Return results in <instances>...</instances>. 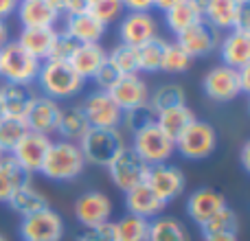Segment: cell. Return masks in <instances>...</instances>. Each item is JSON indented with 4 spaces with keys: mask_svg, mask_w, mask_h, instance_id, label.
<instances>
[{
    "mask_svg": "<svg viewBox=\"0 0 250 241\" xmlns=\"http://www.w3.org/2000/svg\"><path fill=\"white\" fill-rule=\"evenodd\" d=\"M83 169H86V160L77 142L57 141L48 147L40 173L53 182H73L75 178L82 176Z\"/></svg>",
    "mask_w": 250,
    "mask_h": 241,
    "instance_id": "6da1fadb",
    "label": "cell"
},
{
    "mask_svg": "<svg viewBox=\"0 0 250 241\" xmlns=\"http://www.w3.org/2000/svg\"><path fill=\"white\" fill-rule=\"evenodd\" d=\"M35 81L40 83V90L44 97L57 101V99H70L77 92H82L83 79L70 68L68 61H55V60H44L40 64V73Z\"/></svg>",
    "mask_w": 250,
    "mask_h": 241,
    "instance_id": "7a4b0ae2",
    "label": "cell"
},
{
    "mask_svg": "<svg viewBox=\"0 0 250 241\" xmlns=\"http://www.w3.org/2000/svg\"><path fill=\"white\" fill-rule=\"evenodd\" d=\"M86 164L108 167L112 158L125 147V136L121 127H90L77 142Z\"/></svg>",
    "mask_w": 250,
    "mask_h": 241,
    "instance_id": "3957f363",
    "label": "cell"
},
{
    "mask_svg": "<svg viewBox=\"0 0 250 241\" xmlns=\"http://www.w3.org/2000/svg\"><path fill=\"white\" fill-rule=\"evenodd\" d=\"M40 64L31 57L18 42H7L0 48V77L4 83H20V86H33L40 73Z\"/></svg>",
    "mask_w": 250,
    "mask_h": 241,
    "instance_id": "277c9868",
    "label": "cell"
},
{
    "mask_svg": "<svg viewBox=\"0 0 250 241\" xmlns=\"http://www.w3.org/2000/svg\"><path fill=\"white\" fill-rule=\"evenodd\" d=\"M217 147V134L215 127L207 120L195 119L180 136L176 138V151L185 156L187 160H204L215 151Z\"/></svg>",
    "mask_w": 250,
    "mask_h": 241,
    "instance_id": "5b68a950",
    "label": "cell"
},
{
    "mask_svg": "<svg viewBox=\"0 0 250 241\" xmlns=\"http://www.w3.org/2000/svg\"><path fill=\"white\" fill-rule=\"evenodd\" d=\"M132 149L141 156L147 167H154V164H163L171 158L176 151V142L169 136H165L154 123L132 134Z\"/></svg>",
    "mask_w": 250,
    "mask_h": 241,
    "instance_id": "8992f818",
    "label": "cell"
},
{
    "mask_svg": "<svg viewBox=\"0 0 250 241\" xmlns=\"http://www.w3.org/2000/svg\"><path fill=\"white\" fill-rule=\"evenodd\" d=\"M105 169H108V173H110L112 184L117 186L119 191L127 193L129 189H134V186H138V184L145 182L147 169L149 167L143 162V158L132 149V147L125 145Z\"/></svg>",
    "mask_w": 250,
    "mask_h": 241,
    "instance_id": "52a82bcc",
    "label": "cell"
},
{
    "mask_svg": "<svg viewBox=\"0 0 250 241\" xmlns=\"http://www.w3.org/2000/svg\"><path fill=\"white\" fill-rule=\"evenodd\" d=\"M22 241H62L64 237V220L51 206L22 217L20 221Z\"/></svg>",
    "mask_w": 250,
    "mask_h": 241,
    "instance_id": "ba28073f",
    "label": "cell"
},
{
    "mask_svg": "<svg viewBox=\"0 0 250 241\" xmlns=\"http://www.w3.org/2000/svg\"><path fill=\"white\" fill-rule=\"evenodd\" d=\"M202 90L211 101H233L242 95V83H239V70L230 66H213L202 79Z\"/></svg>",
    "mask_w": 250,
    "mask_h": 241,
    "instance_id": "9c48e42d",
    "label": "cell"
},
{
    "mask_svg": "<svg viewBox=\"0 0 250 241\" xmlns=\"http://www.w3.org/2000/svg\"><path fill=\"white\" fill-rule=\"evenodd\" d=\"M145 184L149 186L165 204H169L182 195L187 180H185V173L178 167L163 162V164H154V167L147 169Z\"/></svg>",
    "mask_w": 250,
    "mask_h": 241,
    "instance_id": "30bf717a",
    "label": "cell"
},
{
    "mask_svg": "<svg viewBox=\"0 0 250 241\" xmlns=\"http://www.w3.org/2000/svg\"><path fill=\"white\" fill-rule=\"evenodd\" d=\"M158 35V22L149 11H127L119 24V38L125 46L138 48Z\"/></svg>",
    "mask_w": 250,
    "mask_h": 241,
    "instance_id": "8fae6325",
    "label": "cell"
},
{
    "mask_svg": "<svg viewBox=\"0 0 250 241\" xmlns=\"http://www.w3.org/2000/svg\"><path fill=\"white\" fill-rule=\"evenodd\" d=\"M112 215V200L101 191H86L75 202V220L83 228H95L105 221H110Z\"/></svg>",
    "mask_w": 250,
    "mask_h": 241,
    "instance_id": "7c38bea8",
    "label": "cell"
},
{
    "mask_svg": "<svg viewBox=\"0 0 250 241\" xmlns=\"http://www.w3.org/2000/svg\"><path fill=\"white\" fill-rule=\"evenodd\" d=\"M51 142L53 141L46 134L26 132L9 156H11L24 171H29L31 176H33V173H38L40 169H42V162H44V158H46V151H48V147H51Z\"/></svg>",
    "mask_w": 250,
    "mask_h": 241,
    "instance_id": "4fadbf2b",
    "label": "cell"
},
{
    "mask_svg": "<svg viewBox=\"0 0 250 241\" xmlns=\"http://www.w3.org/2000/svg\"><path fill=\"white\" fill-rule=\"evenodd\" d=\"M82 110L86 114L90 127H121L123 112L108 92L97 90L92 95H88L86 101L82 103Z\"/></svg>",
    "mask_w": 250,
    "mask_h": 241,
    "instance_id": "5bb4252c",
    "label": "cell"
},
{
    "mask_svg": "<svg viewBox=\"0 0 250 241\" xmlns=\"http://www.w3.org/2000/svg\"><path fill=\"white\" fill-rule=\"evenodd\" d=\"M62 13L60 0H20L18 7L22 26L29 29H55Z\"/></svg>",
    "mask_w": 250,
    "mask_h": 241,
    "instance_id": "9a60e30c",
    "label": "cell"
},
{
    "mask_svg": "<svg viewBox=\"0 0 250 241\" xmlns=\"http://www.w3.org/2000/svg\"><path fill=\"white\" fill-rule=\"evenodd\" d=\"M108 95L121 108V112H127V110L145 105L149 101V88L143 81L141 75H121L108 90Z\"/></svg>",
    "mask_w": 250,
    "mask_h": 241,
    "instance_id": "2e32d148",
    "label": "cell"
},
{
    "mask_svg": "<svg viewBox=\"0 0 250 241\" xmlns=\"http://www.w3.org/2000/svg\"><path fill=\"white\" fill-rule=\"evenodd\" d=\"M176 44L191 57H204L208 53L215 51L217 46V31H213L207 22H198V24L185 29L182 33L176 35Z\"/></svg>",
    "mask_w": 250,
    "mask_h": 241,
    "instance_id": "e0dca14e",
    "label": "cell"
},
{
    "mask_svg": "<svg viewBox=\"0 0 250 241\" xmlns=\"http://www.w3.org/2000/svg\"><path fill=\"white\" fill-rule=\"evenodd\" d=\"M165 206H167V204H165L145 182L134 186V189H129L127 193H125V211H127V215L151 221V220L163 215Z\"/></svg>",
    "mask_w": 250,
    "mask_h": 241,
    "instance_id": "ac0fdd59",
    "label": "cell"
},
{
    "mask_svg": "<svg viewBox=\"0 0 250 241\" xmlns=\"http://www.w3.org/2000/svg\"><path fill=\"white\" fill-rule=\"evenodd\" d=\"M62 117V108L57 105V101L48 99V97H35V101L31 103L29 112L24 117V123L29 127V132H38V134H53L57 132Z\"/></svg>",
    "mask_w": 250,
    "mask_h": 241,
    "instance_id": "d6986e66",
    "label": "cell"
},
{
    "mask_svg": "<svg viewBox=\"0 0 250 241\" xmlns=\"http://www.w3.org/2000/svg\"><path fill=\"white\" fill-rule=\"evenodd\" d=\"M224 206H229V204H226V198L220 191L202 186V189H195L187 200V215H189L191 221H195L200 226Z\"/></svg>",
    "mask_w": 250,
    "mask_h": 241,
    "instance_id": "ffe728a7",
    "label": "cell"
},
{
    "mask_svg": "<svg viewBox=\"0 0 250 241\" xmlns=\"http://www.w3.org/2000/svg\"><path fill=\"white\" fill-rule=\"evenodd\" d=\"M248 0H207L204 4V22L213 31H233L237 24L239 11Z\"/></svg>",
    "mask_w": 250,
    "mask_h": 241,
    "instance_id": "44dd1931",
    "label": "cell"
},
{
    "mask_svg": "<svg viewBox=\"0 0 250 241\" xmlns=\"http://www.w3.org/2000/svg\"><path fill=\"white\" fill-rule=\"evenodd\" d=\"M220 55L224 66L239 70L250 64V31L233 29L220 42Z\"/></svg>",
    "mask_w": 250,
    "mask_h": 241,
    "instance_id": "7402d4cb",
    "label": "cell"
},
{
    "mask_svg": "<svg viewBox=\"0 0 250 241\" xmlns=\"http://www.w3.org/2000/svg\"><path fill=\"white\" fill-rule=\"evenodd\" d=\"M204 4H207V0H180L176 7L165 11L167 29L178 35L189 26L204 22Z\"/></svg>",
    "mask_w": 250,
    "mask_h": 241,
    "instance_id": "603a6c76",
    "label": "cell"
},
{
    "mask_svg": "<svg viewBox=\"0 0 250 241\" xmlns=\"http://www.w3.org/2000/svg\"><path fill=\"white\" fill-rule=\"evenodd\" d=\"M33 86H20V83H4L0 88V103H2L4 117L24 119L31 103L35 101Z\"/></svg>",
    "mask_w": 250,
    "mask_h": 241,
    "instance_id": "cb8c5ba5",
    "label": "cell"
},
{
    "mask_svg": "<svg viewBox=\"0 0 250 241\" xmlns=\"http://www.w3.org/2000/svg\"><path fill=\"white\" fill-rule=\"evenodd\" d=\"M105 60H108V51L99 42H95V44H79V48L68 60V64L86 81V79L95 77L97 70L105 64Z\"/></svg>",
    "mask_w": 250,
    "mask_h": 241,
    "instance_id": "d4e9b609",
    "label": "cell"
},
{
    "mask_svg": "<svg viewBox=\"0 0 250 241\" xmlns=\"http://www.w3.org/2000/svg\"><path fill=\"white\" fill-rule=\"evenodd\" d=\"M66 33L75 38L79 44H95L104 38L105 26L97 18H92L88 11L82 13H68L66 16Z\"/></svg>",
    "mask_w": 250,
    "mask_h": 241,
    "instance_id": "484cf974",
    "label": "cell"
},
{
    "mask_svg": "<svg viewBox=\"0 0 250 241\" xmlns=\"http://www.w3.org/2000/svg\"><path fill=\"white\" fill-rule=\"evenodd\" d=\"M57 29H29V26H22L20 38L16 40L31 57H35L38 61L48 60V53L51 46L55 42Z\"/></svg>",
    "mask_w": 250,
    "mask_h": 241,
    "instance_id": "4316f807",
    "label": "cell"
},
{
    "mask_svg": "<svg viewBox=\"0 0 250 241\" xmlns=\"http://www.w3.org/2000/svg\"><path fill=\"white\" fill-rule=\"evenodd\" d=\"M31 184V173L24 171L11 156H4L0 160V204H7V200L18 189Z\"/></svg>",
    "mask_w": 250,
    "mask_h": 241,
    "instance_id": "83f0119b",
    "label": "cell"
},
{
    "mask_svg": "<svg viewBox=\"0 0 250 241\" xmlns=\"http://www.w3.org/2000/svg\"><path fill=\"white\" fill-rule=\"evenodd\" d=\"M193 120H195V114L189 105H176V108L163 110V112L156 114V127H158L165 136H169L176 142V138L180 136Z\"/></svg>",
    "mask_w": 250,
    "mask_h": 241,
    "instance_id": "f1b7e54d",
    "label": "cell"
},
{
    "mask_svg": "<svg viewBox=\"0 0 250 241\" xmlns=\"http://www.w3.org/2000/svg\"><path fill=\"white\" fill-rule=\"evenodd\" d=\"M7 204H9V208H11L13 213H18L20 217H29V215H33V213L42 211V208H48L46 195L40 193V191L31 184L18 189L16 193L7 200Z\"/></svg>",
    "mask_w": 250,
    "mask_h": 241,
    "instance_id": "f546056e",
    "label": "cell"
},
{
    "mask_svg": "<svg viewBox=\"0 0 250 241\" xmlns=\"http://www.w3.org/2000/svg\"><path fill=\"white\" fill-rule=\"evenodd\" d=\"M88 129H90V123H88L82 105H70V108L62 110L60 125H57V134H62V141L79 142Z\"/></svg>",
    "mask_w": 250,
    "mask_h": 241,
    "instance_id": "4dcf8cb0",
    "label": "cell"
},
{
    "mask_svg": "<svg viewBox=\"0 0 250 241\" xmlns=\"http://www.w3.org/2000/svg\"><path fill=\"white\" fill-rule=\"evenodd\" d=\"M147 241H189L187 228L173 217H156L149 221Z\"/></svg>",
    "mask_w": 250,
    "mask_h": 241,
    "instance_id": "1f68e13d",
    "label": "cell"
},
{
    "mask_svg": "<svg viewBox=\"0 0 250 241\" xmlns=\"http://www.w3.org/2000/svg\"><path fill=\"white\" fill-rule=\"evenodd\" d=\"M200 230H202V237H211V235H237L239 217L230 206H224L213 217H208L204 224H200Z\"/></svg>",
    "mask_w": 250,
    "mask_h": 241,
    "instance_id": "d6a6232c",
    "label": "cell"
},
{
    "mask_svg": "<svg viewBox=\"0 0 250 241\" xmlns=\"http://www.w3.org/2000/svg\"><path fill=\"white\" fill-rule=\"evenodd\" d=\"M165 46H167V42H165L163 38H158V35L151 38L149 42L141 44V46L136 48V53H138V70H141V73H158L160 64H163Z\"/></svg>",
    "mask_w": 250,
    "mask_h": 241,
    "instance_id": "836d02e7",
    "label": "cell"
},
{
    "mask_svg": "<svg viewBox=\"0 0 250 241\" xmlns=\"http://www.w3.org/2000/svg\"><path fill=\"white\" fill-rule=\"evenodd\" d=\"M147 103L151 105L156 114L163 112V110L176 108V105H187V95L178 83H165V86H158L154 90V95H149V101Z\"/></svg>",
    "mask_w": 250,
    "mask_h": 241,
    "instance_id": "e575fe53",
    "label": "cell"
},
{
    "mask_svg": "<svg viewBox=\"0 0 250 241\" xmlns=\"http://www.w3.org/2000/svg\"><path fill=\"white\" fill-rule=\"evenodd\" d=\"M29 132L24 119H13L2 117L0 119V151L2 154H11L13 147L22 141V136Z\"/></svg>",
    "mask_w": 250,
    "mask_h": 241,
    "instance_id": "d590c367",
    "label": "cell"
},
{
    "mask_svg": "<svg viewBox=\"0 0 250 241\" xmlns=\"http://www.w3.org/2000/svg\"><path fill=\"white\" fill-rule=\"evenodd\" d=\"M114 233H117V241H147L149 221L134 215H125L119 221H114Z\"/></svg>",
    "mask_w": 250,
    "mask_h": 241,
    "instance_id": "8d00e7d4",
    "label": "cell"
},
{
    "mask_svg": "<svg viewBox=\"0 0 250 241\" xmlns=\"http://www.w3.org/2000/svg\"><path fill=\"white\" fill-rule=\"evenodd\" d=\"M108 61L117 68L119 75H138V53L134 46L119 44L108 53Z\"/></svg>",
    "mask_w": 250,
    "mask_h": 241,
    "instance_id": "74e56055",
    "label": "cell"
},
{
    "mask_svg": "<svg viewBox=\"0 0 250 241\" xmlns=\"http://www.w3.org/2000/svg\"><path fill=\"white\" fill-rule=\"evenodd\" d=\"M191 57L187 55L185 51H182L180 46H178L176 42L165 46V55H163V64H160V70H165V73L169 75H180V73H187V70L191 68Z\"/></svg>",
    "mask_w": 250,
    "mask_h": 241,
    "instance_id": "f35d334b",
    "label": "cell"
},
{
    "mask_svg": "<svg viewBox=\"0 0 250 241\" xmlns=\"http://www.w3.org/2000/svg\"><path fill=\"white\" fill-rule=\"evenodd\" d=\"M154 123H156V112L151 110L149 103L138 105V108H134V110H127V112H123V119H121V125H125V129H127L129 134H136L138 129L149 127V125H154Z\"/></svg>",
    "mask_w": 250,
    "mask_h": 241,
    "instance_id": "ab89813d",
    "label": "cell"
},
{
    "mask_svg": "<svg viewBox=\"0 0 250 241\" xmlns=\"http://www.w3.org/2000/svg\"><path fill=\"white\" fill-rule=\"evenodd\" d=\"M123 11L125 9L121 0H90V4H88V13L92 18H97L104 26H108L110 22L121 18Z\"/></svg>",
    "mask_w": 250,
    "mask_h": 241,
    "instance_id": "60d3db41",
    "label": "cell"
},
{
    "mask_svg": "<svg viewBox=\"0 0 250 241\" xmlns=\"http://www.w3.org/2000/svg\"><path fill=\"white\" fill-rule=\"evenodd\" d=\"M79 48V42L75 38H70L66 31H57L55 42L51 46V53H48V60L55 61H68L70 57L75 55V51Z\"/></svg>",
    "mask_w": 250,
    "mask_h": 241,
    "instance_id": "b9f144b4",
    "label": "cell"
},
{
    "mask_svg": "<svg viewBox=\"0 0 250 241\" xmlns=\"http://www.w3.org/2000/svg\"><path fill=\"white\" fill-rule=\"evenodd\" d=\"M77 241H117V233H114V221H105L95 228H86L77 237Z\"/></svg>",
    "mask_w": 250,
    "mask_h": 241,
    "instance_id": "7bdbcfd3",
    "label": "cell"
},
{
    "mask_svg": "<svg viewBox=\"0 0 250 241\" xmlns=\"http://www.w3.org/2000/svg\"><path fill=\"white\" fill-rule=\"evenodd\" d=\"M119 77H121V75L117 73V68H114V66L110 64L108 60H105V64L101 66L99 70H97V75H95V77H92V81L97 83V88H99V90L108 92L110 88L114 86V81H117Z\"/></svg>",
    "mask_w": 250,
    "mask_h": 241,
    "instance_id": "ee69618b",
    "label": "cell"
},
{
    "mask_svg": "<svg viewBox=\"0 0 250 241\" xmlns=\"http://www.w3.org/2000/svg\"><path fill=\"white\" fill-rule=\"evenodd\" d=\"M60 4H62V11L68 16V13L88 11V4H90V0H60Z\"/></svg>",
    "mask_w": 250,
    "mask_h": 241,
    "instance_id": "f6af8a7d",
    "label": "cell"
},
{
    "mask_svg": "<svg viewBox=\"0 0 250 241\" xmlns=\"http://www.w3.org/2000/svg\"><path fill=\"white\" fill-rule=\"evenodd\" d=\"M127 11H149L154 9V0H121Z\"/></svg>",
    "mask_w": 250,
    "mask_h": 241,
    "instance_id": "bcb514c9",
    "label": "cell"
},
{
    "mask_svg": "<svg viewBox=\"0 0 250 241\" xmlns=\"http://www.w3.org/2000/svg\"><path fill=\"white\" fill-rule=\"evenodd\" d=\"M18 7H20V0H0V20H4L13 11H18Z\"/></svg>",
    "mask_w": 250,
    "mask_h": 241,
    "instance_id": "7dc6e473",
    "label": "cell"
},
{
    "mask_svg": "<svg viewBox=\"0 0 250 241\" xmlns=\"http://www.w3.org/2000/svg\"><path fill=\"white\" fill-rule=\"evenodd\" d=\"M239 83H242V95L250 92V64L239 68Z\"/></svg>",
    "mask_w": 250,
    "mask_h": 241,
    "instance_id": "c3c4849f",
    "label": "cell"
},
{
    "mask_svg": "<svg viewBox=\"0 0 250 241\" xmlns=\"http://www.w3.org/2000/svg\"><path fill=\"white\" fill-rule=\"evenodd\" d=\"M242 167L244 171H250V142H244L242 147Z\"/></svg>",
    "mask_w": 250,
    "mask_h": 241,
    "instance_id": "681fc988",
    "label": "cell"
},
{
    "mask_svg": "<svg viewBox=\"0 0 250 241\" xmlns=\"http://www.w3.org/2000/svg\"><path fill=\"white\" fill-rule=\"evenodd\" d=\"M178 2H180V0H154V7L160 9V11H167V9L176 7Z\"/></svg>",
    "mask_w": 250,
    "mask_h": 241,
    "instance_id": "f907efd6",
    "label": "cell"
},
{
    "mask_svg": "<svg viewBox=\"0 0 250 241\" xmlns=\"http://www.w3.org/2000/svg\"><path fill=\"white\" fill-rule=\"evenodd\" d=\"M204 241H239L237 235H211V237H202Z\"/></svg>",
    "mask_w": 250,
    "mask_h": 241,
    "instance_id": "816d5d0a",
    "label": "cell"
},
{
    "mask_svg": "<svg viewBox=\"0 0 250 241\" xmlns=\"http://www.w3.org/2000/svg\"><path fill=\"white\" fill-rule=\"evenodd\" d=\"M7 42H9V29H7V24H4V20H0V48Z\"/></svg>",
    "mask_w": 250,
    "mask_h": 241,
    "instance_id": "f5cc1de1",
    "label": "cell"
},
{
    "mask_svg": "<svg viewBox=\"0 0 250 241\" xmlns=\"http://www.w3.org/2000/svg\"><path fill=\"white\" fill-rule=\"evenodd\" d=\"M4 117V112H2V103H0V119H2Z\"/></svg>",
    "mask_w": 250,
    "mask_h": 241,
    "instance_id": "db71d44e",
    "label": "cell"
},
{
    "mask_svg": "<svg viewBox=\"0 0 250 241\" xmlns=\"http://www.w3.org/2000/svg\"><path fill=\"white\" fill-rule=\"evenodd\" d=\"M0 241H7V237H4V235H0Z\"/></svg>",
    "mask_w": 250,
    "mask_h": 241,
    "instance_id": "11a10c76",
    "label": "cell"
},
{
    "mask_svg": "<svg viewBox=\"0 0 250 241\" xmlns=\"http://www.w3.org/2000/svg\"><path fill=\"white\" fill-rule=\"evenodd\" d=\"M4 156H7V154H2V151H0V160H2V158H4Z\"/></svg>",
    "mask_w": 250,
    "mask_h": 241,
    "instance_id": "9f6ffc18",
    "label": "cell"
}]
</instances>
